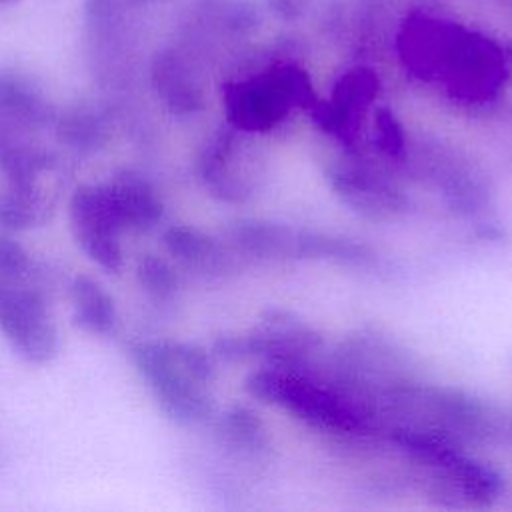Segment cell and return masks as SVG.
Returning <instances> with one entry per match:
<instances>
[{"label": "cell", "instance_id": "cell-1", "mask_svg": "<svg viewBox=\"0 0 512 512\" xmlns=\"http://www.w3.org/2000/svg\"><path fill=\"white\" fill-rule=\"evenodd\" d=\"M130 360L152 390L160 408L176 422H196L208 414V398L194 378L174 356L168 342H134Z\"/></svg>", "mask_w": 512, "mask_h": 512}, {"label": "cell", "instance_id": "cell-2", "mask_svg": "<svg viewBox=\"0 0 512 512\" xmlns=\"http://www.w3.org/2000/svg\"><path fill=\"white\" fill-rule=\"evenodd\" d=\"M0 332L24 362L46 364L58 354V330L46 300L8 280H0Z\"/></svg>", "mask_w": 512, "mask_h": 512}, {"label": "cell", "instance_id": "cell-3", "mask_svg": "<svg viewBox=\"0 0 512 512\" xmlns=\"http://www.w3.org/2000/svg\"><path fill=\"white\" fill-rule=\"evenodd\" d=\"M74 240L84 254L108 272L122 268V248L118 234L124 230L104 184L78 186L68 206Z\"/></svg>", "mask_w": 512, "mask_h": 512}, {"label": "cell", "instance_id": "cell-4", "mask_svg": "<svg viewBox=\"0 0 512 512\" xmlns=\"http://www.w3.org/2000/svg\"><path fill=\"white\" fill-rule=\"evenodd\" d=\"M54 120L56 110L30 78L0 70V124L32 134L52 126Z\"/></svg>", "mask_w": 512, "mask_h": 512}, {"label": "cell", "instance_id": "cell-5", "mask_svg": "<svg viewBox=\"0 0 512 512\" xmlns=\"http://www.w3.org/2000/svg\"><path fill=\"white\" fill-rule=\"evenodd\" d=\"M104 186L124 230L146 232L160 222L162 200L144 176L124 170L110 182H104Z\"/></svg>", "mask_w": 512, "mask_h": 512}, {"label": "cell", "instance_id": "cell-6", "mask_svg": "<svg viewBox=\"0 0 512 512\" xmlns=\"http://www.w3.org/2000/svg\"><path fill=\"white\" fill-rule=\"evenodd\" d=\"M56 140L80 156H92L100 152L112 134L110 116L94 104H74L60 114L56 112L54 120Z\"/></svg>", "mask_w": 512, "mask_h": 512}, {"label": "cell", "instance_id": "cell-7", "mask_svg": "<svg viewBox=\"0 0 512 512\" xmlns=\"http://www.w3.org/2000/svg\"><path fill=\"white\" fill-rule=\"evenodd\" d=\"M52 166V154L32 142L30 132L0 124V172L8 186L32 188L38 176Z\"/></svg>", "mask_w": 512, "mask_h": 512}, {"label": "cell", "instance_id": "cell-8", "mask_svg": "<svg viewBox=\"0 0 512 512\" xmlns=\"http://www.w3.org/2000/svg\"><path fill=\"white\" fill-rule=\"evenodd\" d=\"M72 322L76 328L106 336L116 330L118 312L108 290L88 274H76L70 282Z\"/></svg>", "mask_w": 512, "mask_h": 512}, {"label": "cell", "instance_id": "cell-9", "mask_svg": "<svg viewBox=\"0 0 512 512\" xmlns=\"http://www.w3.org/2000/svg\"><path fill=\"white\" fill-rule=\"evenodd\" d=\"M152 84L174 114H190L200 106V94L190 82L182 62L172 52H158L152 60Z\"/></svg>", "mask_w": 512, "mask_h": 512}, {"label": "cell", "instance_id": "cell-10", "mask_svg": "<svg viewBox=\"0 0 512 512\" xmlns=\"http://www.w3.org/2000/svg\"><path fill=\"white\" fill-rule=\"evenodd\" d=\"M48 204L42 192L32 188L8 186L6 192H0V228L2 230H30L46 220Z\"/></svg>", "mask_w": 512, "mask_h": 512}, {"label": "cell", "instance_id": "cell-11", "mask_svg": "<svg viewBox=\"0 0 512 512\" xmlns=\"http://www.w3.org/2000/svg\"><path fill=\"white\" fill-rule=\"evenodd\" d=\"M164 246L178 260L206 268L216 258V246L210 238L190 226H172L162 236Z\"/></svg>", "mask_w": 512, "mask_h": 512}, {"label": "cell", "instance_id": "cell-12", "mask_svg": "<svg viewBox=\"0 0 512 512\" xmlns=\"http://www.w3.org/2000/svg\"><path fill=\"white\" fill-rule=\"evenodd\" d=\"M126 0H84V24L94 38L112 40L124 26Z\"/></svg>", "mask_w": 512, "mask_h": 512}, {"label": "cell", "instance_id": "cell-13", "mask_svg": "<svg viewBox=\"0 0 512 512\" xmlns=\"http://www.w3.org/2000/svg\"><path fill=\"white\" fill-rule=\"evenodd\" d=\"M136 278H138L140 286L156 298H168L178 288V276L172 270V266L152 254H144L138 260Z\"/></svg>", "mask_w": 512, "mask_h": 512}, {"label": "cell", "instance_id": "cell-14", "mask_svg": "<svg viewBox=\"0 0 512 512\" xmlns=\"http://www.w3.org/2000/svg\"><path fill=\"white\" fill-rule=\"evenodd\" d=\"M30 270V254L10 236L0 234V280H16Z\"/></svg>", "mask_w": 512, "mask_h": 512}, {"label": "cell", "instance_id": "cell-15", "mask_svg": "<svg viewBox=\"0 0 512 512\" xmlns=\"http://www.w3.org/2000/svg\"><path fill=\"white\" fill-rule=\"evenodd\" d=\"M126 2H130V4H146L150 0H126Z\"/></svg>", "mask_w": 512, "mask_h": 512}, {"label": "cell", "instance_id": "cell-16", "mask_svg": "<svg viewBox=\"0 0 512 512\" xmlns=\"http://www.w3.org/2000/svg\"><path fill=\"white\" fill-rule=\"evenodd\" d=\"M6 2H12V0H0V4H6Z\"/></svg>", "mask_w": 512, "mask_h": 512}]
</instances>
